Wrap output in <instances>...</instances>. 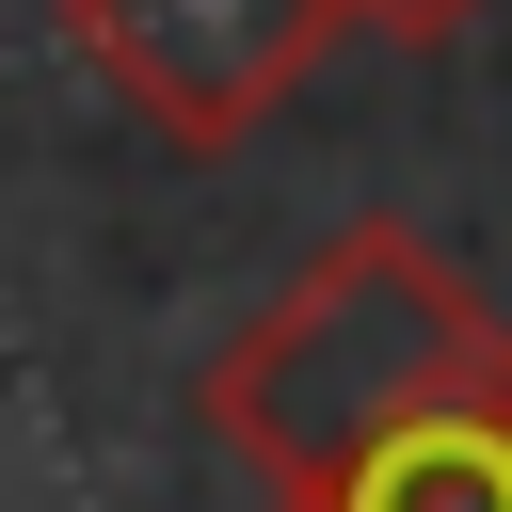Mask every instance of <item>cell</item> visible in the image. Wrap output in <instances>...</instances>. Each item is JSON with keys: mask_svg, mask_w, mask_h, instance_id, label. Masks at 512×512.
I'll list each match as a JSON object with an SVG mask.
<instances>
[{"mask_svg": "<svg viewBox=\"0 0 512 512\" xmlns=\"http://www.w3.org/2000/svg\"><path fill=\"white\" fill-rule=\"evenodd\" d=\"M192 416L272 480V512H512V320L400 208L320 224L208 352Z\"/></svg>", "mask_w": 512, "mask_h": 512, "instance_id": "obj_1", "label": "cell"}, {"mask_svg": "<svg viewBox=\"0 0 512 512\" xmlns=\"http://www.w3.org/2000/svg\"><path fill=\"white\" fill-rule=\"evenodd\" d=\"M336 32H352V0H64V48H80L160 144H192V160L256 144V128L320 80Z\"/></svg>", "mask_w": 512, "mask_h": 512, "instance_id": "obj_2", "label": "cell"}, {"mask_svg": "<svg viewBox=\"0 0 512 512\" xmlns=\"http://www.w3.org/2000/svg\"><path fill=\"white\" fill-rule=\"evenodd\" d=\"M464 16H496V0H352V32H400V48H448Z\"/></svg>", "mask_w": 512, "mask_h": 512, "instance_id": "obj_3", "label": "cell"}]
</instances>
